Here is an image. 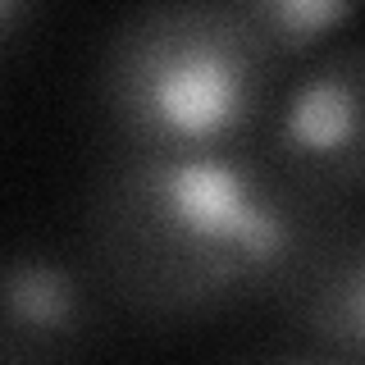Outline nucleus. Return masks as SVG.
Returning a JSON list of instances; mask_svg holds the SVG:
<instances>
[{
  "label": "nucleus",
  "mask_w": 365,
  "mask_h": 365,
  "mask_svg": "<svg viewBox=\"0 0 365 365\" xmlns=\"http://www.w3.org/2000/svg\"><path fill=\"white\" fill-rule=\"evenodd\" d=\"M283 68L224 0H137L101 37L96 106L128 146H233L265 133Z\"/></svg>",
  "instance_id": "2"
},
{
  "label": "nucleus",
  "mask_w": 365,
  "mask_h": 365,
  "mask_svg": "<svg viewBox=\"0 0 365 365\" xmlns=\"http://www.w3.org/2000/svg\"><path fill=\"white\" fill-rule=\"evenodd\" d=\"M297 356L365 361V228L329 269L279 306Z\"/></svg>",
  "instance_id": "5"
},
{
  "label": "nucleus",
  "mask_w": 365,
  "mask_h": 365,
  "mask_svg": "<svg viewBox=\"0 0 365 365\" xmlns=\"http://www.w3.org/2000/svg\"><path fill=\"white\" fill-rule=\"evenodd\" d=\"M242 14L283 64L324 51V41L356 19L361 0H224Z\"/></svg>",
  "instance_id": "6"
},
{
  "label": "nucleus",
  "mask_w": 365,
  "mask_h": 365,
  "mask_svg": "<svg viewBox=\"0 0 365 365\" xmlns=\"http://www.w3.org/2000/svg\"><path fill=\"white\" fill-rule=\"evenodd\" d=\"M91 274V269H87ZM78 265L41 247H23L5 265V315L0 356L5 361H64L96 334V292Z\"/></svg>",
  "instance_id": "4"
},
{
  "label": "nucleus",
  "mask_w": 365,
  "mask_h": 365,
  "mask_svg": "<svg viewBox=\"0 0 365 365\" xmlns=\"http://www.w3.org/2000/svg\"><path fill=\"white\" fill-rule=\"evenodd\" d=\"M274 155L342 197H365V37L334 41L297 68L265 123Z\"/></svg>",
  "instance_id": "3"
},
{
  "label": "nucleus",
  "mask_w": 365,
  "mask_h": 365,
  "mask_svg": "<svg viewBox=\"0 0 365 365\" xmlns=\"http://www.w3.org/2000/svg\"><path fill=\"white\" fill-rule=\"evenodd\" d=\"M361 228L356 201L279 160L260 133L205 151L114 142L83 201L91 279L151 324L283 306Z\"/></svg>",
  "instance_id": "1"
},
{
  "label": "nucleus",
  "mask_w": 365,
  "mask_h": 365,
  "mask_svg": "<svg viewBox=\"0 0 365 365\" xmlns=\"http://www.w3.org/2000/svg\"><path fill=\"white\" fill-rule=\"evenodd\" d=\"M28 9H32V0H0V32H5V46H14V41H19Z\"/></svg>",
  "instance_id": "7"
}]
</instances>
